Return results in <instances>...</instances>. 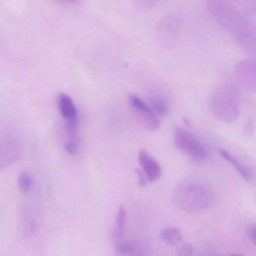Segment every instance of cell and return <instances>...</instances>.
Listing matches in <instances>:
<instances>
[{"instance_id":"6da1fadb","label":"cell","mask_w":256,"mask_h":256,"mask_svg":"<svg viewBox=\"0 0 256 256\" xmlns=\"http://www.w3.org/2000/svg\"><path fill=\"white\" fill-rule=\"evenodd\" d=\"M210 16L248 54L256 58V27L230 0H207Z\"/></svg>"},{"instance_id":"7a4b0ae2","label":"cell","mask_w":256,"mask_h":256,"mask_svg":"<svg viewBox=\"0 0 256 256\" xmlns=\"http://www.w3.org/2000/svg\"><path fill=\"white\" fill-rule=\"evenodd\" d=\"M173 201L178 208L184 211L200 212L210 207L213 195L204 185L184 181L174 189Z\"/></svg>"},{"instance_id":"3957f363","label":"cell","mask_w":256,"mask_h":256,"mask_svg":"<svg viewBox=\"0 0 256 256\" xmlns=\"http://www.w3.org/2000/svg\"><path fill=\"white\" fill-rule=\"evenodd\" d=\"M210 104L214 115L224 123H234L240 116L238 93L232 84H225L216 89Z\"/></svg>"},{"instance_id":"277c9868","label":"cell","mask_w":256,"mask_h":256,"mask_svg":"<svg viewBox=\"0 0 256 256\" xmlns=\"http://www.w3.org/2000/svg\"><path fill=\"white\" fill-rule=\"evenodd\" d=\"M174 141L179 150L194 160H204L209 156L208 150L198 138L179 126L174 128Z\"/></svg>"},{"instance_id":"5b68a950","label":"cell","mask_w":256,"mask_h":256,"mask_svg":"<svg viewBox=\"0 0 256 256\" xmlns=\"http://www.w3.org/2000/svg\"><path fill=\"white\" fill-rule=\"evenodd\" d=\"M180 28L182 19L178 14H171L164 17L156 29L158 42L164 48H173L178 40Z\"/></svg>"},{"instance_id":"8992f818","label":"cell","mask_w":256,"mask_h":256,"mask_svg":"<svg viewBox=\"0 0 256 256\" xmlns=\"http://www.w3.org/2000/svg\"><path fill=\"white\" fill-rule=\"evenodd\" d=\"M234 76L238 84L246 90L256 91V58H246L234 66Z\"/></svg>"},{"instance_id":"52a82bcc","label":"cell","mask_w":256,"mask_h":256,"mask_svg":"<svg viewBox=\"0 0 256 256\" xmlns=\"http://www.w3.org/2000/svg\"><path fill=\"white\" fill-rule=\"evenodd\" d=\"M130 102L136 113L140 122L146 129L150 131H156L159 129L160 121L158 114L142 99L136 95H131L130 96Z\"/></svg>"},{"instance_id":"ba28073f","label":"cell","mask_w":256,"mask_h":256,"mask_svg":"<svg viewBox=\"0 0 256 256\" xmlns=\"http://www.w3.org/2000/svg\"><path fill=\"white\" fill-rule=\"evenodd\" d=\"M22 143L16 137H7L0 142V169L13 165L22 154Z\"/></svg>"},{"instance_id":"9c48e42d","label":"cell","mask_w":256,"mask_h":256,"mask_svg":"<svg viewBox=\"0 0 256 256\" xmlns=\"http://www.w3.org/2000/svg\"><path fill=\"white\" fill-rule=\"evenodd\" d=\"M138 160L148 182L156 181L160 177V165L146 150L138 152Z\"/></svg>"},{"instance_id":"30bf717a","label":"cell","mask_w":256,"mask_h":256,"mask_svg":"<svg viewBox=\"0 0 256 256\" xmlns=\"http://www.w3.org/2000/svg\"><path fill=\"white\" fill-rule=\"evenodd\" d=\"M58 107L62 117L66 122L78 121V111L70 96L62 93L58 96Z\"/></svg>"},{"instance_id":"8fae6325","label":"cell","mask_w":256,"mask_h":256,"mask_svg":"<svg viewBox=\"0 0 256 256\" xmlns=\"http://www.w3.org/2000/svg\"><path fill=\"white\" fill-rule=\"evenodd\" d=\"M66 138L64 148L70 154H76L79 149L78 121L66 122Z\"/></svg>"},{"instance_id":"7c38bea8","label":"cell","mask_w":256,"mask_h":256,"mask_svg":"<svg viewBox=\"0 0 256 256\" xmlns=\"http://www.w3.org/2000/svg\"><path fill=\"white\" fill-rule=\"evenodd\" d=\"M126 222H127V214L124 206H120L117 212L116 218L115 225L112 231V239L115 243L121 241L124 235L126 228Z\"/></svg>"},{"instance_id":"4fadbf2b","label":"cell","mask_w":256,"mask_h":256,"mask_svg":"<svg viewBox=\"0 0 256 256\" xmlns=\"http://www.w3.org/2000/svg\"><path fill=\"white\" fill-rule=\"evenodd\" d=\"M220 153L221 156H224V159H226V161H228L233 165V167L238 171L239 174L242 176L244 179L248 180V181H250L254 179L252 173L246 166H244V164L239 162L234 156H232L230 153L224 150H220Z\"/></svg>"},{"instance_id":"5bb4252c","label":"cell","mask_w":256,"mask_h":256,"mask_svg":"<svg viewBox=\"0 0 256 256\" xmlns=\"http://www.w3.org/2000/svg\"><path fill=\"white\" fill-rule=\"evenodd\" d=\"M150 108L158 115L166 117L170 114V106L166 99L161 95H155L150 99Z\"/></svg>"},{"instance_id":"9a60e30c","label":"cell","mask_w":256,"mask_h":256,"mask_svg":"<svg viewBox=\"0 0 256 256\" xmlns=\"http://www.w3.org/2000/svg\"><path fill=\"white\" fill-rule=\"evenodd\" d=\"M160 238L164 243L168 245H176L180 243L183 239L182 231L178 228H166L161 231Z\"/></svg>"},{"instance_id":"2e32d148","label":"cell","mask_w":256,"mask_h":256,"mask_svg":"<svg viewBox=\"0 0 256 256\" xmlns=\"http://www.w3.org/2000/svg\"><path fill=\"white\" fill-rule=\"evenodd\" d=\"M115 252L121 255H140L141 251L132 243L127 241L117 242L115 245Z\"/></svg>"},{"instance_id":"e0dca14e","label":"cell","mask_w":256,"mask_h":256,"mask_svg":"<svg viewBox=\"0 0 256 256\" xmlns=\"http://www.w3.org/2000/svg\"><path fill=\"white\" fill-rule=\"evenodd\" d=\"M18 187L22 193H28L33 187L32 176L27 171H22L18 177Z\"/></svg>"},{"instance_id":"ac0fdd59","label":"cell","mask_w":256,"mask_h":256,"mask_svg":"<svg viewBox=\"0 0 256 256\" xmlns=\"http://www.w3.org/2000/svg\"><path fill=\"white\" fill-rule=\"evenodd\" d=\"M28 212H22L21 217V228L25 235L30 236L36 231V223Z\"/></svg>"},{"instance_id":"d6986e66","label":"cell","mask_w":256,"mask_h":256,"mask_svg":"<svg viewBox=\"0 0 256 256\" xmlns=\"http://www.w3.org/2000/svg\"><path fill=\"white\" fill-rule=\"evenodd\" d=\"M159 1L160 0H136V6L138 11L146 12L154 7Z\"/></svg>"},{"instance_id":"ffe728a7","label":"cell","mask_w":256,"mask_h":256,"mask_svg":"<svg viewBox=\"0 0 256 256\" xmlns=\"http://www.w3.org/2000/svg\"><path fill=\"white\" fill-rule=\"evenodd\" d=\"M178 255L183 256L192 255V246L188 243H184V244L180 245L178 250Z\"/></svg>"},{"instance_id":"44dd1931","label":"cell","mask_w":256,"mask_h":256,"mask_svg":"<svg viewBox=\"0 0 256 256\" xmlns=\"http://www.w3.org/2000/svg\"><path fill=\"white\" fill-rule=\"evenodd\" d=\"M248 236L249 240L256 246V225H252L248 228Z\"/></svg>"},{"instance_id":"7402d4cb","label":"cell","mask_w":256,"mask_h":256,"mask_svg":"<svg viewBox=\"0 0 256 256\" xmlns=\"http://www.w3.org/2000/svg\"><path fill=\"white\" fill-rule=\"evenodd\" d=\"M136 171L137 175H138V185H140V186H141V187L146 186V185H147L148 182L146 174H144L142 171H138V170H136Z\"/></svg>"},{"instance_id":"603a6c76","label":"cell","mask_w":256,"mask_h":256,"mask_svg":"<svg viewBox=\"0 0 256 256\" xmlns=\"http://www.w3.org/2000/svg\"><path fill=\"white\" fill-rule=\"evenodd\" d=\"M58 1L66 2V3H74L79 1V0H58Z\"/></svg>"}]
</instances>
